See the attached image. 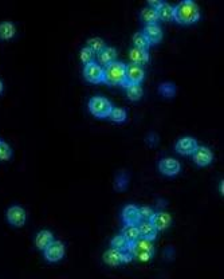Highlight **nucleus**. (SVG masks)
<instances>
[{
	"mask_svg": "<svg viewBox=\"0 0 224 279\" xmlns=\"http://www.w3.org/2000/svg\"><path fill=\"white\" fill-rule=\"evenodd\" d=\"M86 47H89L94 54H99V53L106 47V45H105L102 38L94 36V38H90L89 41H87V46H86Z\"/></svg>",
	"mask_w": 224,
	"mask_h": 279,
	"instance_id": "obj_26",
	"label": "nucleus"
},
{
	"mask_svg": "<svg viewBox=\"0 0 224 279\" xmlns=\"http://www.w3.org/2000/svg\"><path fill=\"white\" fill-rule=\"evenodd\" d=\"M145 35V38L148 39V42L150 45H157L162 41V28L158 26V24H149V26H145L144 30L141 31Z\"/></svg>",
	"mask_w": 224,
	"mask_h": 279,
	"instance_id": "obj_14",
	"label": "nucleus"
},
{
	"mask_svg": "<svg viewBox=\"0 0 224 279\" xmlns=\"http://www.w3.org/2000/svg\"><path fill=\"white\" fill-rule=\"evenodd\" d=\"M157 15H158V19L161 20H173L175 18V7L169 3H165V1H161V4L157 7Z\"/></svg>",
	"mask_w": 224,
	"mask_h": 279,
	"instance_id": "obj_19",
	"label": "nucleus"
},
{
	"mask_svg": "<svg viewBox=\"0 0 224 279\" xmlns=\"http://www.w3.org/2000/svg\"><path fill=\"white\" fill-rule=\"evenodd\" d=\"M144 77H145V71L144 69L139 65H126V72H125V85L129 83V85H140L141 82L144 81Z\"/></svg>",
	"mask_w": 224,
	"mask_h": 279,
	"instance_id": "obj_10",
	"label": "nucleus"
},
{
	"mask_svg": "<svg viewBox=\"0 0 224 279\" xmlns=\"http://www.w3.org/2000/svg\"><path fill=\"white\" fill-rule=\"evenodd\" d=\"M160 4H161V1H160V0H149V1H148L149 8L157 9V7H158Z\"/></svg>",
	"mask_w": 224,
	"mask_h": 279,
	"instance_id": "obj_33",
	"label": "nucleus"
},
{
	"mask_svg": "<svg viewBox=\"0 0 224 279\" xmlns=\"http://www.w3.org/2000/svg\"><path fill=\"white\" fill-rule=\"evenodd\" d=\"M79 58H81L82 63L89 65V63L94 62L95 54L89 49V47H83V49L81 50V53H79Z\"/></svg>",
	"mask_w": 224,
	"mask_h": 279,
	"instance_id": "obj_31",
	"label": "nucleus"
},
{
	"mask_svg": "<svg viewBox=\"0 0 224 279\" xmlns=\"http://www.w3.org/2000/svg\"><path fill=\"white\" fill-rule=\"evenodd\" d=\"M192 158L197 167H207L214 161V153L207 146H197L196 150L193 152Z\"/></svg>",
	"mask_w": 224,
	"mask_h": 279,
	"instance_id": "obj_11",
	"label": "nucleus"
},
{
	"mask_svg": "<svg viewBox=\"0 0 224 279\" xmlns=\"http://www.w3.org/2000/svg\"><path fill=\"white\" fill-rule=\"evenodd\" d=\"M129 59L133 65L143 66V65L149 62L148 50H141V49H136V47H132V49L129 50Z\"/></svg>",
	"mask_w": 224,
	"mask_h": 279,
	"instance_id": "obj_17",
	"label": "nucleus"
},
{
	"mask_svg": "<svg viewBox=\"0 0 224 279\" xmlns=\"http://www.w3.org/2000/svg\"><path fill=\"white\" fill-rule=\"evenodd\" d=\"M130 246H132V244H130L121 234L113 236L112 240H110V248H114L117 251L128 252L130 250Z\"/></svg>",
	"mask_w": 224,
	"mask_h": 279,
	"instance_id": "obj_23",
	"label": "nucleus"
},
{
	"mask_svg": "<svg viewBox=\"0 0 224 279\" xmlns=\"http://www.w3.org/2000/svg\"><path fill=\"white\" fill-rule=\"evenodd\" d=\"M16 35V27L12 22L0 23V41H9Z\"/></svg>",
	"mask_w": 224,
	"mask_h": 279,
	"instance_id": "obj_20",
	"label": "nucleus"
},
{
	"mask_svg": "<svg viewBox=\"0 0 224 279\" xmlns=\"http://www.w3.org/2000/svg\"><path fill=\"white\" fill-rule=\"evenodd\" d=\"M137 228H139L140 238L147 239V240H150V242H153V240L157 238V234H158L156 227H154L150 221L141 220L139 224H137Z\"/></svg>",
	"mask_w": 224,
	"mask_h": 279,
	"instance_id": "obj_16",
	"label": "nucleus"
},
{
	"mask_svg": "<svg viewBox=\"0 0 224 279\" xmlns=\"http://www.w3.org/2000/svg\"><path fill=\"white\" fill-rule=\"evenodd\" d=\"M3 91H4V83H3V81L0 79V95L3 94Z\"/></svg>",
	"mask_w": 224,
	"mask_h": 279,
	"instance_id": "obj_34",
	"label": "nucleus"
},
{
	"mask_svg": "<svg viewBox=\"0 0 224 279\" xmlns=\"http://www.w3.org/2000/svg\"><path fill=\"white\" fill-rule=\"evenodd\" d=\"M116 58H117V50L114 47H105V49L101 51L98 54V59L99 62L105 65V66H108L110 63L116 62Z\"/></svg>",
	"mask_w": 224,
	"mask_h": 279,
	"instance_id": "obj_22",
	"label": "nucleus"
},
{
	"mask_svg": "<svg viewBox=\"0 0 224 279\" xmlns=\"http://www.w3.org/2000/svg\"><path fill=\"white\" fill-rule=\"evenodd\" d=\"M199 19H200V8L192 0H184L175 7L173 20H176L180 24H184V26L193 24Z\"/></svg>",
	"mask_w": 224,
	"mask_h": 279,
	"instance_id": "obj_1",
	"label": "nucleus"
},
{
	"mask_svg": "<svg viewBox=\"0 0 224 279\" xmlns=\"http://www.w3.org/2000/svg\"><path fill=\"white\" fill-rule=\"evenodd\" d=\"M197 146L199 145H197L196 139L189 137V136H185V137L177 140V142L175 145L176 152L181 156H192Z\"/></svg>",
	"mask_w": 224,
	"mask_h": 279,
	"instance_id": "obj_9",
	"label": "nucleus"
},
{
	"mask_svg": "<svg viewBox=\"0 0 224 279\" xmlns=\"http://www.w3.org/2000/svg\"><path fill=\"white\" fill-rule=\"evenodd\" d=\"M53 240H54V235H53L51 231L42 230L36 234L35 246L36 248H39V250H45V248L47 247Z\"/></svg>",
	"mask_w": 224,
	"mask_h": 279,
	"instance_id": "obj_18",
	"label": "nucleus"
},
{
	"mask_svg": "<svg viewBox=\"0 0 224 279\" xmlns=\"http://www.w3.org/2000/svg\"><path fill=\"white\" fill-rule=\"evenodd\" d=\"M122 221H124L125 224H139L140 221H141L139 207L135 206V204H128V206H125L124 209H122Z\"/></svg>",
	"mask_w": 224,
	"mask_h": 279,
	"instance_id": "obj_13",
	"label": "nucleus"
},
{
	"mask_svg": "<svg viewBox=\"0 0 224 279\" xmlns=\"http://www.w3.org/2000/svg\"><path fill=\"white\" fill-rule=\"evenodd\" d=\"M140 211V217L143 221H150L152 220L153 215H154V211H153L152 207L149 206H143V207H139Z\"/></svg>",
	"mask_w": 224,
	"mask_h": 279,
	"instance_id": "obj_32",
	"label": "nucleus"
},
{
	"mask_svg": "<svg viewBox=\"0 0 224 279\" xmlns=\"http://www.w3.org/2000/svg\"><path fill=\"white\" fill-rule=\"evenodd\" d=\"M140 19L141 22L145 23V26H149V24H157V22L160 20L158 19V15H157V11L153 8H144L140 14Z\"/></svg>",
	"mask_w": 224,
	"mask_h": 279,
	"instance_id": "obj_24",
	"label": "nucleus"
},
{
	"mask_svg": "<svg viewBox=\"0 0 224 279\" xmlns=\"http://www.w3.org/2000/svg\"><path fill=\"white\" fill-rule=\"evenodd\" d=\"M103 262L109 266H120L124 263H129L132 262L133 257L129 251L128 252H121L117 251L114 248H109L106 251L103 252Z\"/></svg>",
	"mask_w": 224,
	"mask_h": 279,
	"instance_id": "obj_5",
	"label": "nucleus"
},
{
	"mask_svg": "<svg viewBox=\"0 0 224 279\" xmlns=\"http://www.w3.org/2000/svg\"><path fill=\"white\" fill-rule=\"evenodd\" d=\"M129 252L132 254L133 259H137L140 262H149L154 255V246L150 240L140 238L130 246Z\"/></svg>",
	"mask_w": 224,
	"mask_h": 279,
	"instance_id": "obj_3",
	"label": "nucleus"
},
{
	"mask_svg": "<svg viewBox=\"0 0 224 279\" xmlns=\"http://www.w3.org/2000/svg\"><path fill=\"white\" fill-rule=\"evenodd\" d=\"M113 105L108 98L102 95H95L89 101V110L90 113L98 118H106L110 116Z\"/></svg>",
	"mask_w": 224,
	"mask_h": 279,
	"instance_id": "obj_4",
	"label": "nucleus"
},
{
	"mask_svg": "<svg viewBox=\"0 0 224 279\" xmlns=\"http://www.w3.org/2000/svg\"><path fill=\"white\" fill-rule=\"evenodd\" d=\"M12 157V149L4 140L0 139V161H8Z\"/></svg>",
	"mask_w": 224,
	"mask_h": 279,
	"instance_id": "obj_30",
	"label": "nucleus"
},
{
	"mask_svg": "<svg viewBox=\"0 0 224 279\" xmlns=\"http://www.w3.org/2000/svg\"><path fill=\"white\" fill-rule=\"evenodd\" d=\"M224 183L223 181H222V183H220V185H219V191H220V194L223 195V192H224Z\"/></svg>",
	"mask_w": 224,
	"mask_h": 279,
	"instance_id": "obj_35",
	"label": "nucleus"
},
{
	"mask_svg": "<svg viewBox=\"0 0 224 279\" xmlns=\"http://www.w3.org/2000/svg\"><path fill=\"white\" fill-rule=\"evenodd\" d=\"M150 223L156 227V230L158 231V232H160V231H165L168 230L170 227V224H172V216H170L168 212H154Z\"/></svg>",
	"mask_w": 224,
	"mask_h": 279,
	"instance_id": "obj_15",
	"label": "nucleus"
},
{
	"mask_svg": "<svg viewBox=\"0 0 224 279\" xmlns=\"http://www.w3.org/2000/svg\"><path fill=\"white\" fill-rule=\"evenodd\" d=\"M158 169L164 176H176L180 173L181 165L180 162L173 157H166L162 158L161 161L158 162Z\"/></svg>",
	"mask_w": 224,
	"mask_h": 279,
	"instance_id": "obj_12",
	"label": "nucleus"
},
{
	"mask_svg": "<svg viewBox=\"0 0 224 279\" xmlns=\"http://www.w3.org/2000/svg\"><path fill=\"white\" fill-rule=\"evenodd\" d=\"M83 77L87 82L90 83H94V85H98V83H102L105 77H103V68L101 65L95 62H91L89 65H85V69H83Z\"/></svg>",
	"mask_w": 224,
	"mask_h": 279,
	"instance_id": "obj_7",
	"label": "nucleus"
},
{
	"mask_svg": "<svg viewBox=\"0 0 224 279\" xmlns=\"http://www.w3.org/2000/svg\"><path fill=\"white\" fill-rule=\"evenodd\" d=\"M65 251H66V248H65V244H63L62 242L53 240V242L43 250V255H45L46 261L55 263V262H59L65 257Z\"/></svg>",
	"mask_w": 224,
	"mask_h": 279,
	"instance_id": "obj_6",
	"label": "nucleus"
},
{
	"mask_svg": "<svg viewBox=\"0 0 224 279\" xmlns=\"http://www.w3.org/2000/svg\"><path fill=\"white\" fill-rule=\"evenodd\" d=\"M132 41H133V47L136 49H141V50H148L150 43L148 42V39L145 38L143 32H136L133 38H132Z\"/></svg>",
	"mask_w": 224,
	"mask_h": 279,
	"instance_id": "obj_27",
	"label": "nucleus"
},
{
	"mask_svg": "<svg viewBox=\"0 0 224 279\" xmlns=\"http://www.w3.org/2000/svg\"><path fill=\"white\" fill-rule=\"evenodd\" d=\"M110 120L117 124H122L128 120V113H126L125 109L122 108H113L112 112H110Z\"/></svg>",
	"mask_w": 224,
	"mask_h": 279,
	"instance_id": "obj_29",
	"label": "nucleus"
},
{
	"mask_svg": "<svg viewBox=\"0 0 224 279\" xmlns=\"http://www.w3.org/2000/svg\"><path fill=\"white\" fill-rule=\"evenodd\" d=\"M125 63L116 61L103 69V82L110 86H125Z\"/></svg>",
	"mask_w": 224,
	"mask_h": 279,
	"instance_id": "obj_2",
	"label": "nucleus"
},
{
	"mask_svg": "<svg viewBox=\"0 0 224 279\" xmlns=\"http://www.w3.org/2000/svg\"><path fill=\"white\" fill-rule=\"evenodd\" d=\"M121 235L126 239V240H128V242H129L130 244H133L136 240H139L140 239V232H139V228H137V225L125 224L122 227Z\"/></svg>",
	"mask_w": 224,
	"mask_h": 279,
	"instance_id": "obj_21",
	"label": "nucleus"
},
{
	"mask_svg": "<svg viewBox=\"0 0 224 279\" xmlns=\"http://www.w3.org/2000/svg\"><path fill=\"white\" fill-rule=\"evenodd\" d=\"M158 91H160V94L162 97H165V98H172V97H175L176 95V86L175 83H172V82H164L160 85L158 87Z\"/></svg>",
	"mask_w": 224,
	"mask_h": 279,
	"instance_id": "obj_28",
	"label": "nucleus"
},
{
	"mask_svg": "<svg viewBox=\"0 0 224 279\" xmlns=\"http://www.w3.org/2000/svg\"><path fill=\"white\" fill-rule=\"evenodd\" d=\"M7 220L11 225L14 227H23L27 221V213L24 211V208L20 206H11L7 209Z\"/></svg>",
	"mask_w": 224,
	"mask_h": 279,
	"instance_id": "obj_8",
	"label": "nucleus"
},
{
	"mask_svg": "<svg viewBox=\"0 0 224 279\" xmlns=\"http://www.w3.org/2000/svg\"><path fill=\"white\" fill-rule=\"evenodd\" d=\"M125 91H126V97L130 99V101H140V99L143 98L144 95V90L141 85H129V83H126L125 86Z\"/></svg>",
	"mask_w": 224,
	"mask_h": 279,
	"instance_id": "obj_25",
	"label": "nucleus"
}]
</instances>
